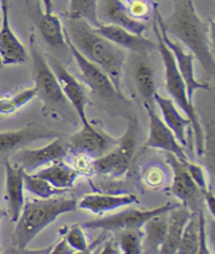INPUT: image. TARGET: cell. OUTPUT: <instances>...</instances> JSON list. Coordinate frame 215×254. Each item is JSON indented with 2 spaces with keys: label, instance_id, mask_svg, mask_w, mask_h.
<instances>
[{
  "label": "cell",
  "instance_id": "obj_1",
  "mask_svg": "<svg viewBox=\"0 0 215 254\" xmlns=\"http://www.w3.org/2000/svg\"><path fill=\"white\" fill-rule=\"evenodd\" d=\"M155 18L170 38L181 43L200 62L207 80L213 78L215 59L212 28L201 19L192 0H174L171 13L164 18L158 10Z\"/></svg>",
  "mask_w": 215,
  "mask_h": 254
},
{
  "label": "cell",
  "instance_id": "obj_2",
  "mask_svg": "<svg viewBox=\"0 0 215 254\" xmlns=\"http://www.w3.org/2000/svg\"><path fill=\"white\" fill-rule=\"evenodd\" d=\"M64 29L74 47L86 59L106 72L116 92L123 97L122 78L127 60V51L98 34L93 26L84 20L65 16Z\"/></svg>",
  "mask_w": 215,
  "mask_h": 254
},
{
  "label": "cell",
  "instance_id": "obj_3",
  "mask_svg": "<svg viewBox=\"0 0 215 254\" xmlns=\"http://www.w3.org/2000/svg\"><path fill=\"white\" fill-rule=\"evenodd\" d=\"M76 209V198L63 195L46 199H33L24 203L12 235L13 247L17 249L28 248L33 240L60 215Z\"/></svg>",
  "mask_w": 215,
  "mask_h": 254
},
{
  "label": "cell",
  "instance_id": "obj_4",
  "mask_svg": "<svg viewBox=\"0 0 215 254\" xmlns=\"http://www.w3.org/2000/svg\"><path fill=\"white\" fill-rule=\"evenodd\" d=\"M154 31L157 36L158 40V52L160 53L161 58H162L164 68H165V84L166 90L170 96V99L175 103V105L185 114V116L191 122V132L193 135L194 148L196 155L199 157H203L206 151V135L201 123L199 114L193 106V103L188 98L187 87L180 72L177 70L175 60L172 53L167 48L161 37L160 29L158 23L155 19L154 22Z\"/></svg>",
  "mask_w": 215,
  "mask_h": 254
},
{
  "label": "cell",
  "instance_id": "obj_5",
  "mask_svg": "<svg viewBox=\"0 0 215 254\" xmlns=\"http://www.w3.org/2000/svg\"><path fill=\"white\" fill-rule=\"evenodd\" d=\"M140 125L136 116L129 117L126 130L114 146L102 157L93 161L94 174L120 178L128 171L136 152Z\"/></svg>",
  "mask_w": 215,
  "mask_h": 254
},
{
  "label": "cell",
  "instance_id": "obj_6",
  "mask_svg": "<svg viewBox=\"0 0 215 254\" xmlns=\"http://www.w3.org/2000/svg\"><path fill=\"white\" fill-rule=\"evenodd\" d=\"M29 57H31L34 87L37 97L43 102L44 108L66 105L68 102L62 93L57 77L33 33L30 35Z\"/></svg>",
  "mask_w": 215,
  "mask_h": 254
},
{
  "label": "cell",
  "instance_id": "obj_7",
  "mask_svg": "<svg viewBox=\"0 0 215 254\" xmlns=\"http://www.w3.org/2000/svg\"><path fill=\"white\" fill-rule=\"evenodd\" d=\"M182 204L168 202L162 206L152 208L149 210L127 209L119 213L101 217L93 221H87L81 226L85 229L103 230V231H123L128 229H141L151 217L159 214L168 213Z\"/></svg>",
  "mask_w": 215,
  "mask_h": 254
},
{
  "label": "cell",
  "instance_id": "obj_8",
  "mask_svg": "<svg viewBox=\"0 0 215 254\" xmlns=\"http://www.w3.org/2000/svg\"><path fill=\"white\" fill-rule=\"evenodd\" d=\"M116 142L118 139L89 122L86 125H82L81 129L70 135L66 146L68 152L95 160L108 152Z\"/></svg>",
  "mask_w": 215,
  "mask_h": 254
},
{
  "label": "cell",
  "instance_id": "obj_9",
  "mask_svg": "<svg viewBox=\"0 0 215 254\" xmlns=\"http://www.w3.org/2000/svg\"><path fill=\"white\" fill-rule=\"evenodd\" d=\"M166 161L172 171L170 192L180 199L182 205L188 208L190 212L204 211L203 192L191 179L185 165L186 162L178 160L171 153H166Z\"/></svg>",
  "mask_w": 215,
  "mask_h": 254
},
{
  "label": "cell",
  "instance_id": "obj_10",
  "mask_svg": "<svg viewBox=\"0 0 215 254\" xmlns=\"http://www.w3.org/2000/svg\"><path fill=\"white\" fill-rule=\"evenodd\" d=\"M68 150L66 143L60 138L53 139L48 145L40 148H21L13 153L10 160L13 165L24 170L26 174H34L40 168L52 163L63 161Z\"/></svg>",
  "mask_w": 215,
  "mask_h": 254
},
{
  "label": "cell",
  "instance_id": "obj_11",
  "mask_svg": "<svg viewBox=\"0 0 215 254\" xmlns=\"http://www.w3.org/2000/svg\"><path fill=\"white\" fill-rule=\"evenodd\" d=\"M65 30V29H64ZM65 40L68 48V52L73 56L76 64L80 71L81 80L86 84V86L92 92L103 99H114V98H123L116 92L111 80L106 75V72L95 63L86 59L81 53H80L74 44L70 42L68 36L65 32Z\"/></svg>",
  "mask_w": 215,
  "mask_h": 254
},
{
  "label": "cell",
  "instance_id": "obj_12",
  "mask_svg": "<svg viewBox=\"0 0 215 254\" xmlns=\"http://www.w3.org/2000/svg\"><path fill=\"white\" fill-rule=\"evenodd\" d=\"M47 58L54 74L57 77L62 93H63L67 102L74 107L82 125L88 124L91 122L88 120L86 114L88 99L83 84L71 74L61 61L49 55Z\"/></svg>",
  "mask_w": 215,
  "mask_h": 254
},
{
  "label": "cell",
  "instance_id": "obj_13",
  "mask_svg": "<svg viewBox=\"0 0 215 254\" xmlns=\"http://www.w3.org/2000/svg\"><path fill=\"white\" fill-rule=\"evenodd\" d=\"M0 59L2 65L22 64L29 59V52L11 26L10 0H0Z\"/></svg>",
  "mask_w": 215,
  "mask_h": 254
},
{
  "label": "cell",
  "instance_id": "obj_14",
  "mask_svg": "<svg viewBox=\"0 0 215 254\" xmlns=\"http://www.w3.org/2000/svg\"><path fill=\"white\" fill-rule=\"evenodd\" d=\"M158 26L160 29V34H161V37H162V40L167 45V48L170 50V52L172 53L177 70L181 74L184 82L186 84L188 98H189V100L192 102L193 95L196 90H200V89L210 90L209 82H206V81L202 82V81L195 78L194 56L190 52H187L181 43H178L174 39L170 38L167 35V33L165 32V30L163 29L162 25L158 23Z\"/></svg>",
  "mask_w": 215,
  "mask_h": 254
},
{
  "label": "cell",
  "instance_id": "obj_15",
  "mask_svg": "<svg viewBox=\"0 0 215 254\" xmlns=\"http://www.w3.org/2000/svg\"><path fill=\"white\" fill-rule=\"evenodd\" d=\"M149 120V134L145 142V147L161 149L166 153H171L182 162L189 161L186 155L184 147L175 138L173 132L170 130L162 120V118L157 115L155 107L144 105Z\"/></svg>",
  "mask_w": 215,
  "mask_h": 254
},
{
  "label": "cell",
  "instance_id": "obj_16",
  "mask_svg": "<svg viewBox=\"0 0 215 254\" xmlns=\"http://www.w3.org/2000/svg\"><path fill=\"white\" fill-rule=\"evenodd\" d=\"M28 8L30 18L37 26L42 39L53 49L68 51L65 40L64 24L61 21L60 17L55 13H44L42 6L38 5L37 2L29 4Z\"/></svg>",
  "mask_w": 215,
  "mask_h": 254
},
{
  "label": "cell",
  "instance_id": "obj_17",
  "mask_svg": "<svg viewBox=\"0 0 215 254\" xmlns=\"http://www.w3.org/2000/svg\"><path fill=\"white\" fill-rule=\"evenodd\" d=\"M95 31L125 51H130L139 56L147 57L158 51V43L144 37V35L133 34L127 30L112 24L101 23Z\"/></svg>",
  "mask_w": 215,
  "mask_h": 254
},
{
  "label": "cell",
  "instance_id": "obj_18",
  "mask_svg": "<svg viewBox=\"0 0 215 254\" xmlns=\"http://www.w3.org/2000/svg\"><path fill=\"white\" fill-rule=\"evenodd\" d=\"M97 16L103 24H112L133 34L143 35L146 24L131 17L123 0H99Z\"/></svg>",
  "mask_w": 215,
  "mask_h": 254
},
{
  "label": "cell",
  "instance_id": "obj_19",
  "mask_svg": "<svg viewBox=\"0 0 215 254\" xmlns=\"http://www.w3.org/2000/svg\"><path fill=\"white\" fill-rule=\"evenodd\" d=\"M57 137V132L36 124L15 130L0 131V153L15 152L36 141L53 140Z\"/></svg>",
  "mask_w": 215,
  "mask_h": 254
},
{
  "label": "cell",
  "instance_id": "obj_20",
  "mask_svg": "<svg viewBox=\"0 0 215 254\" xmlns=\"http://www.w3.org/2000/svg\"><path fill=\"white\" fill-rule=\"evenodd\" d=\"M5 168V196L7 202V215L16 223L24 206V170L13 165L8 160L4 161Z\"/></svg>",
  "mask_w": 215,
  "mask_h": 254
},
{
  "label": "cell",
  "instance_id": "obj_21",
  "mask_svg": "<svg viewBox=\"0 0 215 254\" xmlns=\"http://www.w3.org/2000/svg\"><path fill=\"white\" fill-rule=\"evenodd\" d=\"M138 203L137 195L127 194H102V193H91L85 194L77 202V208L82 210L91 211L94 214L101 215L106 212H110L119 209L122 207H126Z\"/></svg>",
  "mask_w": 215,
  "mask_h": 254
},
{
  "label": "cell",
  "instance_id": "obj_22",
  "mask_svg": "<svg viewBox=\"0 0 215 254\" xmlns=\"http://www.w3.org/2000/svg\"><path fill=\"white\" fill-rule=\"evenodd\" d=\"M155 103L158 104L163 121L168 128L173 132L176 140L182 146H187V133L191 130V122L186 116H183L178 111L177 106L170 98L161 96L159 93L155 96Z\"/></svg>",
  "mask_w": 215,
  "mask_h": 254
},
{
  "label": "cell",
  "instance_id": "obj_23",
  "mask_svg": "<svg viewBox=\"0 0 215 254\" xmlns=\"http://www.w3.org/2000/svg\"><path fill=\"white\" fill-rule=\"evenodd\" d=\"M34 176L46 180L52 186L61 190L73 188L81 174L64 161H58L35 171Z\"/></svg>",
  "mask_w": 215,
  "mask_h": 254
},
{
  "label": "cell",
  "instance_id": "obj_24",
  "mask_svg": "<svg viewBox=\"0 0 215 254\" xmlns=\"http://www.w3.org/2000/svg\"><path fill=\"white\" fill-rule=\"evenodd\" d=\"M191 215L188 208L180 205L168 213V229L159 254H176L186 223Z\"/></svg>",
  "mask_w": 215,
  "mask_h": 254
},
{
  "label": "cell",
  "instance_id": "obj_25",
  "mask_svg": "<svg viewBox=\"0 0 215 254\" xmlns=\"http://www.w3.org/2000/svg\"><path fill=\"white\" fill-rule=\"evenodd\" d=\"M132 77L144 105L155 107V96L158 92L154 67L144 58H139L134 62Z\"/></svg>",
  "mask_w": 215,
  "mask_h": 254
},
{
  "label": "cell",
  "instance_id": "obj_26",
  "mask_svg": "<svg viewBox=\"0 0 215 254\" xmlns=\"http://www.w3.org/2000/svg\"><path fill=\"white\" fill-rule=\"evenodd\" d=\"M168 213L151 217L143 225V254H159L168 229Z\"/></svg>",
  "mask_w": 215,
  "mask_h": 254
},
{
  "label": "cell",
  "instance_id": "obj_27",
  "mask_svg": "<svg viewBox=\"0 0 215 254\" xmlns=\"http://www.w3.org/2000/svg\"><path fill=\"white\" fill-rule=\"evenodd\" d=\"M200 212H191L186 223L176 254H196L200 246Z\"/></svg>",
  "mask_w": 215,
  "mask_h": 254
},
{
  "label": "cell",
  "instance_id": "obj_28",
  "mask_svg": "<svg viewBox=\"0 0 215 254\" xmlns=\"http://www.w3.org/2000/svg\"><path fill=\"white\" fill-rule=\"evenodd\" d=\"M98 2L99 0H69L68 12L65 16L84 20L96 29L101 24L97 16Z\"/></svg>",
  "mask_w": 215,
  "mask_h": 254
},
{
  "label": "cell",
  "instance_id": "obj_29",
  "mask_svg": "<svg viewBox=\"0 0 215 254\" xmlns=\"http://www.w3.org/2000/svg\"><path fill=\"white\" fill-rule=\"evenodd\" d=\"M37 97L34 86L19 90L15 94L0 97V116H10Z\"/></svg>",
  "mask_w": 215,
  "mask_h": 254
},
{
  "label": "cell",
  "instance_id": "obj_30",
  "mask_svg": "<svg viewBox=\"0 0 215 254\" xmlns=\"http://www.w3.org/2000/svg\"><path fill=\"white\" fill-rule=\"evenodd\" d=\"M24 190L41 199L63 195L66 191L52 186L46 180L34 176L33 174H24L23 177Z\"/></svg>",
  "mask_w": 215,
  "mask_h": 254
},
{
  "label": "cell",
  "instance_id": "obj_31",
  "mask_svg": "<svg viewBox=\"0 0 215 254\" xmlns=\"http://www.w3.org/2000/svg\"><path fill=\"white\" fill-rule=\"evenodd\" d=\"M115 242L121 254H143L142 228L119 231Z\"/></svg>",
  "mask_w": 215,
  "mask_h": 254
},
{
  "label": "cell",
  "instance_id": "obj_32",
  "mask_svg": "<svg viewBox=\"0 0 215 254\" xmlns=\"http://www.w3.org/2000/svg\"><path fill=\"white\" fill-rule=\"evenodd\" d=\"M129 14L134 19L145 23L155 17L158 3L155 0H123Z\"/></svg>",
  "mask_w": 215,
  "mask_h": 254
},
{
  "label": "cell",
  "instance_id": "obj_33",
  "mask_svg": "<svg viewBox=\"0 0 215 254\" xmlns=\"http://www.w3.org/2000/svg\"><path fill=\"white\" fill-rule=\"evenodd\" d=\"M64 239L66 240L69 246L76 252L85 251L89 247V244L87 242L83 227L80 225L71 226L67 230Z\"/></svg>",
  "mask_w": 215,
  "mask_h": 254
},
{
  "label": "cell",
  "instance_id": "obj_34",
  "mask_svg": "<svg viewBox=\"0 0 215 254\" xmlns=\"http://www.w3.org/2000/svg\"><path fill=\"white\" fill-rule=\"evenodd\" d=\"M185 165L196 186L202 190V192L206 191V190L209 188V186L207 183V178H206L204 168L200 164H196V163L191 162L190 160L187 161L185 163Z\"/></svg>",
  "mask_w": 215,
  "mask_h": 254
},
{
  "label": "cell",
  "instance_id": "obj_35",
  "mask_svg": "<svg viewBox=\"0 0 215 254\" xmlns=\"http://www.w3.org/2000/svg\"><path fill=\"white\" fill-rule=\"evenodd\" d=\"M200 246L196 254H212L208 244V234H207V222L204 211H200Z\"/></svg>",
  "mask_w": 215,
  "mask_h": 254
},
{
  "label": "cell",
  "instance_id": "obj_36",
  "mask_svg": "<svg viewBox=\"0 0 215 254\" xmlns=\"http://www.w3.org/2000/svg\"><path fill=\"white\" fill-rule=\"evenodd\" d=\"M76 251L67 244L66 240L61 239L57 244L53 245L50 254H74Z\"/></svg>",
  "mask_w": 215,
  "mask_h": 254
},
{
  "label": "cell",
  "instance_id": "obj_37",
  "mask_svg": "<svg viewBox=\"0 0 215 254\" xmlns=\"http://www.w3.org/2000/svg\"><path fill=\"white\" fill-rule=\"evenodd\" d=\"M96 254H121L116 242L112 239L108 241H104V243L100 246V249L98 248Z\"/></svg>",
  "mask_w": 215,
  "mask_h": 254
},
{
  "label": "cell",
  "instance_id": "obj_38",
  "mask_svg": "<svg viewBox=\"0 0 215 254\" xmlns=\"http://www.w3.org/2000/svg\"><path fill=\"white\" fill-rule=\"evenodd\" d=\"M51 249H52V246L41 248V249H33V250H30L28 248L17 249L15 247H12L6 252V254H50Z\"/></svg>",
  "mask_w": 215,
  "mask_h": 254
},
{
  "label": "cell",
  "instance_id": "obj_39",
  "mask_svg": "<svg viewBox=\"0 0 215 254\" xmlns=\"http://www.w3.org/2000/svg\"><path fill=\"white\" fill-rule=\"evenodd\" d=\"M106 239V235L105 234H101L99 238L97 240H95L93 243L89 244V247L88 249H86L85 251H80V252H75L74 254H93L98 248H99L101 245L104 243Z\"/></svg>",
  "mask_w": 215,
  "mask_h": 254
},
{
  "label": "cell",
  "instance_id": "obj_40",
  "mask_svg": "<svg viewBox=\"0 0 215 254\" xmlns=\"http://www.w3.org/2000/svg\"><path fill=\"white\" fill-rule=\"evenodd\" d=\"M41 1V5L44 13L47 14H51L54 13V2L53 0H40Z\"/></svg>",
  "mask_w": 215,
  "mask_h": 254
},
{
  "label": "cell",
  "instance_id": "obj_41",
  "mask_svg": "<svg viewBox=\"0 0 215 254\" xmlns=\"http://www.w3.org/2000/svg\"><path fill=\"white\" fill-rule=\"evenodd\" d=\"M7 216V212L4 211L1 207H0V223H1V221L4 219V217ZM0 254H3L2 253V250H1V247H0Z\"/></svg>",
  "mask_w": 215,
  "mask_h": 254
},
{
  "label": "cell",
  "instance_id": "obj_42",
  "mask_svg": "<svg viewBox=\"0 0 215 254\" xmlns=\"http://www.w3.org/2000/svg\"><path fill=\"white\" fill-rule=\"evenodd\" d=\"M3 65H2V63H1V59H0V67H2Z\"/></svg>",
  "mask_w": 215,
  "mask_h": 254
},
{
  "label": "cell",
  "instance_id": "obj_43",
  "mask_svg": "<svg viewBox=\"0 0 215 254\" xmlns=\"http://www.w3.org/2000/svg\"><path fill=\"white\" fill-rule=\"evenodd\" d=\"M0 22H1V13H0Z\"/></svg>",
  "mask_w": 215,
  "mask_h": 254
},
{
  "label": "cell",
  "instance_id": "obj_44",
  "mask_svg": "<svg viewBox=\"0 0 215 254\" xmlns=\"http://www.w3.org/2000/svg\"><path fill=\"white\" fill-rule=\"evenodd\" d=\"M97 250H98V249H97ZM97 250H96V251H97ZM96 251H95V252H94V253H93V254H96Z\"/></svg>",
  "mask_w": 215,
  "mask_h": 254
},
{
  "label": "cell",
  "instance_id": "obj_45",
  "mask_svg": "<svg viewBox=\"0 0 215 254\" xmlns=\"http://www.w3.org/2000/svg\"><path fill=\"white\" fill-rule=\"evenodd\" d=\"M173 1H174V0H173Z\"/></svg>",
  "mask_w": 215,
  "mask_h": 254
}]
</instances>
